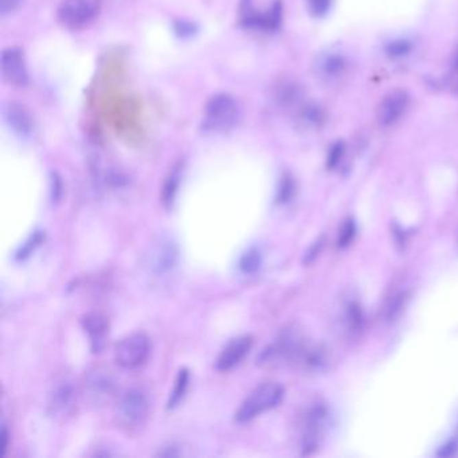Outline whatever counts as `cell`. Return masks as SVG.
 I'll return each mask as SVG.
<instances>
[{"label":"cell","mask_w":458,"mask_h":458,"mask_svg":"<svg viewBox=\"0 0 458 458\" xmlns=\"http://www.w3.org/2000/svg\"><path fill=\"white\" fill-rule=\"evenodd\" d=\"M284 387L277 382H265L243 399L235 411V422L248 424L266 411L276 409L284 399Z\"/></svg>","instance_id":"obj_1"},{"label":"cell","mask_w":458,"mask_h":458,"mask_svg":"<svg viewBox=\"0 0 458 458\" xmlns=\"http://www.w3.org/2000/svg\"><path fill=\"white\" fill-rule=\"evenodd\" d=\"M306 344L295 330L282 333L274 343L262 350L258 364L263 367H280L288 363H298Z\"/></svg>","instance_id":"obj_2"},{"label":"cell","mask_w":458,"mask_h":458,"mask_svg":"<svg viewBox=\"0 0 458 458\" xmlns=\"http://www.w3.org/2000/svg\"><path fill=\"white\" fill-rule=\"evenodd\" d=\"M148 415L149 400L141 389L133 387L121 395L116 409V417L120 425L130 430L138 429L147 422Z\"/></svg>","instance_id":"obj_3"},{"label":"cell","mask_w":458,"mask_h":458,"mask_svg":"<svg viewBox=\"0 0 458 458\" xmlns=\"http://www.w3.org/2000/svg\"><path fill=\"white\" fill-rule=\"evenodd\" d=\"M152 351L149 337L143 332H134L124 337L114 350V361L123 370H136L145 364Z\"/></svg>","instance_id":"obj_4"},{"label":"cell","mask_w":458,"mask_h":458,"mask_svg":"<svg viewBox=\"0 0 458 458\" xmlns=\"http://www.w3.org/2000/svg\"><path fill=\"white\" fill-rule=\"evenodd\" d=\"M238 108L228 95H218L210 99L204 109L203 128L208 132H225L235 124Z\"/></svg>","instance_id":"obj_5"},{"label":"cell","mask_w":458,"mask_h":458,"mask_svg":"<svg viewBox=\"0 0 458 458\" xmlns=\"http://www.w3.org/2000/svg\"><path fill=\"white\" fill-rule=\"evenodd\" d=\"M101 11V0H62L58 7V21L73 30L92 23Z\"/></svg>","instance_id":"obj_6"},{"label":"cell","mask_w":458,"mask_h":458,"mask_svg":"<svg viewBox=\"0 0 458 458\" xmlns=\"http://www.w3.org/2000/svg\"><path fill=\"white\" fill-rule=\"evenodd\" d=\"M328 418L329 413L324 405H315L306 411L302 422V434H301L302 455L305 456L312 455L319 448L327 427Z\"/></svg>","instance_id":"obj_7"},{"label":"cell","mask_w":458,"mask_h":458,"mask_svg":"<svg viewBox=\"0 0 458 458\" xmlns=\"http://www.w3.org/2000/svg\"><path fill=\"white\" fill-rule=\"evenodd\" d=\"M179 257L180 252L178 243L172 238L162 237L151 248L148 254V265L154 274L164 276L178 266Z\"/></svg>","instance_id":"obj_8"},{"label":"cell","mask_w":458,"mask_h":458,"mask_svg":"<svg viewBox=\"0 0 458 458\" xmlns=\"http://www.w3.org/2000/svg\"><path fill=\"white\" fill-rule=\"evenodd\" d=\"M253 343L254 340L250 335L238 336L230 340L215 360L214 368L218 372H229L231 370H234L249 355V352L253 348Z\"/></svg>","instance_id":"obj_9"},{"label":"cell","mask_w":458,"mask_h":458,"mask_svg":"<svg viewBox=\"0 0 458 458\" xmlns=\"http://www.w3.org/2000/svg\"><path fill=\"white\" fill-rule=\"evenodd\" d=\"M1 74L14 86H25L29 82L27 67L23 51L18 47H8L1 54Z\"/></svg>","instance_id":"obj_10"},{"label":"cell","mask_w":458,"mask_h":458,"mask_svg":"<svg viewBox=\"0 0 458 458\" xmlns=\"http://www.w3.org/2000/svg\"><path fill=\"white\" fill-rule=\"evenodd\" d=\"M409 106V95L405 91L396 89L390 92L378 108V121L383 127L396 123Z\"/></svg>","instance_id":"obj_11"},{"label":"cell","mask_w":458,"mask_h":458,"mask_svg":"<svg viewBox=\"0 0 458 458\" xmlns=\"http://www.w3.org/2000/svg\"><path fill=\"white\" fill-rule=\"evenodd\" d=\"M82 328L89 336L91 347L93 352H99L105 344L106 335L109 332V324L105 316L101 313H88L82 319Z\"/></svg>","instance_id":"obj_12"},{"label":"cell","mask_w":458,"mask_h":458,"mask_svg":"<svg viewBox=\"0 0 458 458\" xmlns=\"http://www.w3.org/2000/svg\"><path fill=\"white\" fill-rule=\"evenodd\" d=\"M4 116L8 125L19 136H30L34 131V120L32 114L21 104L10 102L4 109Z\"/></svg>","instance_id":"obj_13"},{"label":"cell","mask_w":458,"mask_h":458,"mask_svg":"<svg viewBox=\"0 0 458 458\" xmlns=\"http://www.w3.org/2000/svg\"><path fill=\"white\" fill-rule=\"evenodd\" d=\"M74 398H75V390L73 383L67 379L58 382L50 394L49 407L51 413L56 415L67 414L73 407Z\"/></svg>","instance_id":"obj_14"},{"label":"cell","mask_w":458,"mask_h":458,"mask_svg":"<svg viewBox=\"0 0 458 458\" xmlns=\"http://www.w3.org/2000/svg\"><path fill=\"white\" fill-rule=\"evenodd\" d=\"M328 361H329V358H328L326 348L320 346H315V347L306 346L298 359V364L306 371L320 372L327 368Z\"/></svg>","instance_id":"obj_15"},{"label":"cell","mask_w":458,"mask_h":458,"mask_svg":"<svg viewBox=\"0 0 458 458\" xmlns=\"http://www.w3.org/2000/svg\"><path fill=\"white\" fill-rule=\"evenodd\" d=\"M190 381H191L190 371L187 368H182L179 371L176 379H175L173 389L171 390V394L168 396V402H167V409L168 410H173L182 403V400L184 399L186 394L189 391Z\"/></svg>","instance_id":"obj_16"},{"label":"cell","mask_w":458,"mask_h":458,"mask_svg":"<svg viewBox=\"0 0 458 458\" xmlns=\"http://www.w3.org/2000/svg\"><path fill=\"white\" fill-rule=\"evenodd\" d=\"M262 253L261 250L256 246L249 248L239 258L238 267L242 274L245 276H254L257 274L262 267Z\"/></svg>","instance_id":"obj_17"},{"label":"cell","mask_w":458,"mask_h":458,"mask_svg":"<svg viewBox=\"0 0 458 458\" xmlns=\"http://www.w3.org/2000/svg\"><path fill=\"white\" fill-rule=\"evenodd\" d=\"M180 179H182V168L175 167L171 173L168 175L167 180L164 182L163 191H162V202H163L165 208H171L175 203V199L179 191L180 186Z\"/></svg>","instance_id":"obj_18"},{"label":"cell","mask_w":458,"mask_h":458,"mask_svg":"<svg viewBox=\"0 0 458 458\" xmlns=\"http://www.w3.org/2000/svg\"><path fill=\"white\" fill-rule=\"evenodd\" d=\"M45 239V232L40 230L34 231L33 234L21 245L15 253V260L19 262L26 261L35 253V250L42 245Z\"/></svg>","instance_id":"obj_19"},{"label":"cell","mask_w":458,"mask_h":458,"mask_svg":"<svg viewBox=\"0 0 458 458\" xmlns=\"http://www.w3.org/2000/svg\"><path fill=\"white\" fill-rule=\"evenodd\" d=\"M317 69L324 77H332L341 73L344 69V61L339 56L328 54L317 62Z\"/></svg>","instance_id":"obj_20"},{"label":"cell","mask_w":458,"mask_h":458,"mask_svg":"<svg viewBox=\"0 0 458 458\" xmlns=\"http://www.w3.org/2000/svg\"><path fill=\"white\" fill-rule=\"evenodd\" d=\"M88 386H89L91 391L95 395H106V394L112 393L113 382L109 376L96 372V374L89 376Z\"/></svg>","instance_id":"obj_21"},{"label":"cell","mask_w":458,"mask_h":458,"mask_svg":"<svg viewBox=\"0 0 458 458\" xmlns=\"http://www.w3.org/2000/svg\"><path fill=\"white\" fill-rule=\"evenodd\" d=\"M406 300H407V295L405 292H400V293H396L391 297L390 302L387 304L386 306V311H385V317L386 320L389 322H393L395 320L400 312H402V308L406 305Z\"/></svg>","instance_id":"obj_22"},{"label":"cell","mask_w":458,"mask_h":458,"mask_svg":"<svg viewBox=\"0 0 458 458\" xmlns=\"http://www.w3.org/2000/svg\"><path fill=\"white\" fill-rule=\"evenodd\" d=\"M346 319L348 323V327L351 328L352 330H359L361 326H363V312L360 308L358 302H350L347 305V313H346Z\"/></svg>","instance_id":"obj_23"},{"label":"cell","mask_w":458,"mask_h":458,"mask_svg":"<svg viewBox=\"0 0 458 458\" xmlns=\"http://www.w3.org/2000/svg\"><path fill=\"white\" fill-rule=\"evenodd\" d=\"M293 194H295V183L289 176H285L281 180L277 191V203L280 204L288 203L293 197Z\"/></svg>","instance_id":"obj_24"},{"label":"cell","mask_w":458,"mask_h":458,"mask_svg":"<svg viewBox=\"0 0 458 458\" xmlns=\"http://www.w3.org/2000/svg\"><path fill=\"white\" fill-rule=\"evenodd\" d=\"M357 234V226L355 222L352 219H347L344 222V225L340 229V234H339V239H337V245L340 248H347L352 241L354 237Z\"/></svg>","instance_id":"obj_25"},{"label":"cell","mask_w":458,"mask_h":458,"mask_svg":"<svg viewBox=\"0 0 458 458\" xmlns=\"http://www.w3.org/2000/svg\"><path fill=\"white\" fill-rule=\"evenodd\" d=\"M458 453V439H449L446 444H444L438 452L435 453L437 457L448 458L453 457Z\"/></svg>","instance_id":"obj_26"},{"label":"cell","mask_w":458,"mask_h":458,"mask_svg":"<svg viewBox=\"0 0 458 458\" xmlns=\"http://www.w3.org/2000/svg\"><path fill=\"white\" fill-rule=\"evenodd\" d=\"M330 5V0H308V8L313 15H324Z\"/></svg>","instance_id":"obj_27"},{"label":"cell","mask_w":458,"mask_h":458,"mask_svg":"<svg viewBox=\"0 0 458 458\" xmlns=\"http://www.w3.org/2000/svg\"><path fill=\"white\" fill-rule=\"evenodd\" d=\"M22 0H0V12L1 15H7L12 11H15Z\"/></svg>","instance_id":"obj_28"},{"label":"cell","mask_w":458,"mask_h":458,"mask_svg":"<svg viewBox=\"0 0 458 458\" xmlns=\"http://www.w3.org/2000/svg\"><path fill=\"white\" fill-rule=\"evenodd\" d=\"M343 155V145L341 144H336L330 152H329V156H328V165L332 168L333 165H336V163L340 160Z\"/></svg>","instance_id":"obj_29"},{"label":"cell","mask_w":458,"mask_h":458,"mask_svg":"<svg viewBox=\"0 0 458 458\" xmlns=\"http://www.w3.org/2000/svg\"><path fill=\"white\" fill-rule=\"evenodd\" d=\"M407 51H409V45L406 42L391 43V46L389 49V54L394 56V57H400V56L406 54Z\"/></svg>","instance_id":"obj_30"},{"label":"cell","mask_w":458,"mask_h":458,"mask_svg":"<svg viewBox=\"0 0 458 458\" xmlns=\"http://www.w3.org/2000/svg\"><path fill=\"white\" fill-rule=\"evenodd\" d=\"M450 85L455 92H458V50L455 56L453 64H452V71H450Z\"/></svg>","instance_id":"obj_31"},{"label":"cell","mask_w":458,"mask_h":458,"mask_svg":"<svg viewBox=\"0 0 458 458\" xmlns=\"http://www.w3.org/2000/svg\"><path fill=\"white\" fill-rule=\"evenodd\" d=\"M8 448V431L5 425L1 427V433H0V456H4Z\"/></svg>","instance_id":"obj_32"}]
</instances>
